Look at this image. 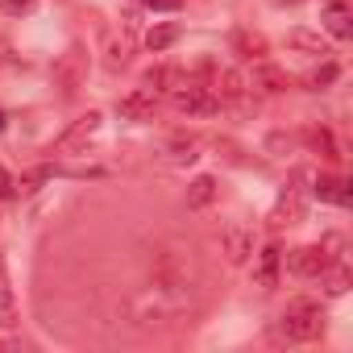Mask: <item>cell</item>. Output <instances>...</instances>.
Returning <instances> with one entry per match:
<instances>
[{"label": "cell", "mask_w": 353, "mask_h": 353, "mask_svg": "<svg viewBox=\"0 0 353 353\" xmlns=\"http://www.w3.org/2000/svg\"><path fill=\"white\" fill-rule=\"evenodd\" d=\"M170 162H196L200 158V141L196 137H170Z\"/></svg>", "instance_id": "obj_19"}, {"label": "cell", "mask_w": 353, "mask_h": 353, "mask_svg": "<svg viewBox=\"0 0 353 353\" xmlns=\"http://www.w3.org/2000/svg\"><path fill=\"white\" fill-rule=\"evenodd\" d=\"M221 250H225V258H229L233 266H241V262L254 254V237H250V229L237 225V221L225 225V229H221Z\"/></svg>", "instance_id": "obj_6"}, {"label": "cell", "mask_w": 353, "mask_h": 353, "mask_svg": "<svg viewBox=\"0 0 353 353\" xmlns=\"http://www.w3.org/2000/svg\"><path fill=\"white\" fill-rule=\"evenodd\" d=\"M336 75H341V71H336V63H324L320 71H307V75H303V88H312V92H320V88H328V83H332Z\"/></svg>", "instance_id": "obj_21"}, {"label": "cell", "mask_w": 353, "mask_h": 353, "mask_svg": "<svg viewBox=\"0 0 353 353\" xmlns=\"http://www.w3.org/2000/svg\"><path fill=\"white\" fill-rule=\"evenodd\" d=\"M233 50H237L241 59H262V54H266V38L254 34V30H237V34H233Z\"/></svg>", "instance_id": "obj_17"}, {"label": "cell", "mask_w": 353, "mask_h": 353, "mask_svg": "<svg viewBox=\"0 0 353 353\" xmlns=\"http://www.w3.org/2000/svg\"><path fill=\"white\" fill-rule=\"evenodd\" d=\"M174 79H179V71H174V67H150V71H145V88H150V92L170 88Z\"/></svg>", "instance_id": "obj_22"}, {"label": "cell", "mask_w": 353, "mask_h": 353, "mask_svg": "<svg viewBox=\"0 0 353 353\" xmlns=\"http://www.w3.org/2000/svg\"><path fill=\"white\" fill-rule=\"evenodd\" d=\"M287 46H291V50H303V54H316V59H328V54H332L328 42H324L320 34H312V30H291V34H287Z\"/></svg>", "instance_id": "obj_13"}, {"label": "cell", "mask_w": 353, "mask_h": 353, "mask_svg": "<svg viewBox=\"0 0 353 353\" xmlns=\"http://www.w3.org/2000/svg\"><path fill=\"white\" fill-rule=\"evenodd\" d=\"M208 88L216 92V100H221V104H233V108H250V79H245L241 71H216Z\"/></svg>", "instance_id": "obj_5"}, {"label": "cell", "mask_w": 353, "mask_h": 353, "mask_svg": "<svg viewBox=\"0 0 353 353\" xmlns=\"http://www.w3.org/2000/svg\"><path fill=\"white\" fill-rule=\"evenodd\" d=\"M0 312H5V324H17L13 320V287H9V274H5V258H0Z\"/></svg>", "instance_id": "obj_23"}, {"label": "cell", "mask_w": 353, "mask_h": 353, "mask_svg": "<svg viewBox=\"0 0 353 353\" xmlns=\"http://www.w3.org/2000/svg\"><path fill=\"white\" fill-rule=\"evenodd\" d=\"M170 104L174 112H188V117H216L221 112V100L208 83H196V79H183L170 88Z\"/></svg>", "instance_id": "obj_2"}, {"label": "cell", "mask_w": 353, "mask_h": 353, "mask_svg": "<svg viewBox=\"0 0 353 353\" xmlns=\"http://www.w3.org/2000/svg\"><path fill=\"white\" fill-rule=\"evenodd\" d=\"M0 129H5V112H0Z\"/></svg>", "instance_id": "obj_29"}, {"label": "cell", "mask_w": 353, "mask_h": 353, "mask_svg": "<svg viewBox=\"0 0 353 353\" xmlns=\"http://www.w3.org/2000/svg\"><path fill=\"white\" fill-rule=\"evenodd\" d=\"M83 79H88V50L75 42V46H67V54H59V63H54V88H59L63 96H75V92L83 88Z\"/></svg>", "instance_id": "obj_3"}, {"label": "cell", "mask_w": 353, "mask_h": 353, "mask_svg": "<svg viewBox=\"0 0 353 353\" xmlns=\"http://www.w3.org/2000/svg\"><path fill=\"white\" fill-rule=\"evenodd\" d=\"M324 30L336 38V42H349V34H353V17H349V5L345 0H328V9H324Z\"/></svg>", "instance_id": "obj_11"}, {"label": "cell", "mask_w": 353, "mask_h": 353, "mask_svg": "<svg viewBox=\"0 0 353 353\" xmlns=\"http://www.w3.org/2000/svg\"><path fill=\"white\" fill-rule=\"evenodd\" d=\"M96 129H100V112H88V117H79V121H75V125H71V129L59 137V150H79V145H83V141L96 133Z\"/></svg>", "instance_id": "obj_12"}, {"label": "cell", "mask_w": 353, "mask_h": 353, "mask_svg": "<svg viewBox=\"0 0 353 353\" xmlns=\"http://www.w3.org/2000/svg\"><path fill=\"white\" fill-rule=\"evenodd\" d=\"M250 88H258V92H266V96H283V92L291 88V79H287V71H279L274 63L258 59V67H254V79H250Z\"/></svg>", "instance_id": "obj_9"}, {"label": "cell", "mask_w": 353, "mask_h": 353, "mask_svg": "<svg viewBox=\"0 0 353 353\" xmlns=\"http://www.w3.org/2000/svg\"><path fill=\"white\" fill-rule=\"evenodd\" d=\"M0 9H5L9 17H26V13L38 9V0H0Z\"/></svg>", "instance_id": "obj_24"}, {"label": "cell", "mask_w": 353, "mask_h": 353, "mask_svg": "<svg viewBox=\"0 0 353 353\" xmlns=\"http://www.w3.org/2000/svg\"><path fill=\"white\" fill-rule=\"evenodd\" d=\"M303 170H295V179H291V188H283V196H279V204H274V212H270V225L274 229H283V225H299L303 221V212H307V204H303Z\"/></svg>", "instance_id": "obj_4"}, {"label": "cell", "mask_w": 353, "mask_h": 353, "mask_svg": "<svg viewBox=\"0 0 353 353\" xmlns=\"http://www.w3.org/2000/svg\"><path fill=\"white\" fill-rule=\"evenodd\" d=\"M316 196L345 208V204H349V183L341 179V174H320V179H316Z\"/></svg>", "instance_id": "obj_15"}, {"label": "cell", "mask_w": 353, "mask_h": 353, "mask_svg": "<svg viewBox=\"0 0 353 353\" xmlns=\"http://www.w3.org/2000/svg\"><path fill=\"white\" fill-rule=\"evenodd\" d=\"M270 5H279V9H295V5H303V0H270Z\"/></svg>", "instance_id": "obj_28"}, {"label": "cell", "mask_w": 353, "mask_h": 353, "mask_svg": "<svg viewBox=\"0 0 353 353\" xmlns=\"http://www.w3.org/2000/svg\"><path fill=\"white\" fill-rule=\"evenodd\" d=\"M212 196H216V179L212 174H200V179L188 188V208H208Z\"/></svg>", "instance_id": "obj_18"}, {"label": "cell", "mask_w": 353, "mask_h": 353, "mask_svg": "<svg viewBox=\"0 0 353 353\" xmlns=\"http://www.w3.org/2000/svg\"><path fill=\"white\" fill-rule=\"evenodd\" d=\"M9 196H13V174L0 166V200H9Z\"/></svg>", "instance_id": "obj_27"}, {"label": "cell", "mask_w": 353, "mask_h": 353, "mask_svg": "<svg viewBox=\"0 0 353 353\" xmlns=\"http://www.w3.org/2000/svg\"><path fill=\"white\" fill-rule=\"evenodd\" d=\"M287 266H291V274H299V279H320V270L328 266V254H324L320 245H299V250L287 254Z\"/></svg>", "instance_id": "obj_7"}, {"label": "cell", "mask_w": 353, "mask_h": 353, "mask_svg": "<svg viewBox=\"0 0 353 353\" xmlns=\"http://www.w3.org/2000/svg\"><path fill=\"white\" fill-rule=\"evenodd\" d=\"M141 5H145V9H154V13H174V9L183 5V0H141Z\"/></svg>", "instance_id": "obj_26"}, {"label": "cell", "mask_w": 353, "mask_h": 353, "mask_svg": "<svg viewBox=\"0 0 353 353\" xmlns=\"http://www.w3.org/2000/svg\"><path fill=\"white\" fill-rule=\"evenodd\" d=\"M154 108H158V92H150V88H137V92H129V96L117 100V112L125 121H150Z\"/></svg>", "instance_id": "obj_8"}, {"label": "cell", "mask_w": 353, "mask_h": 353, "mask_svg": "<svg viewBox=\"0 0 353 353\" xmlns=\"http://www.w3.org/2000/svg\"><path fill=\"white\" fill-rule=\"evenodd\" d=\"M279 332L287 341H299V345L303 341H316L324 332V307L316 299H291L283 307V316H279Z\"/></svg>", "instance_id": "obj_1"}, {"label": "cell", "mask_w": 353, "mask_h": 353, "mask_svg": "<svg viewBox=\"0 0 353 353\" xmlns=\"http://www.w3.org/2000/svg\"><path fill=\"white\" fill-rule=\"evenodd\" d=\"M179 34H183V30L174 26V21H162V26H154V30L145 34V46H150L154 54H162V50H170L174 42H179Z\"/></svg>", "instance_id": "obj_16"}, {"label": "cell", "mask_w": 353, "mask_h": 353, "mask_svg": "<svg viewBox=\"0 0 353 353\" xmlns=\"http://www.w3.org/2000/svg\"><path fill=\"white\" fill-rule=\"evenodd\" d=\"M279 262H283V250H279V245H266V250L258 254L254 283H258L262 291H274V287H279Z\"/></svg>", "instance_id": "obj_10"}, {"label": "cell", "mask_w": 353, "mask_h": 353, "mask_svg": "<svg viewBox=\"0 0 353 353\" xmlns=\"http://www.w3.org/2000/svg\"><path fill=\"white\" fill-rule=\"evenodd\" d=\"M303 141H307L316 154H324L328 162H336V158H341V150H336V141H332V133H328L324 125H307V129H303Z\"/></svg>", "instance_id": "obj_14"}, {"label": "cell", "mask_w": 353, "mask_h": 353, "mask_svg": "<svg viewBox=\"0 0 353 353\" xmlns=\"http://www.w3.org/2000/svg\"><path fill=\"white\" fill-rule=\"evenodd\" d=\"M320 274H324V291H328V295H345V291H349V270H345V266H332V262H328Z\"/></svg>", "instance_id": "obj_20"}, {"label": "cell", "mask_w": 353, "mask_h": 353, "mask_svg": "<svg viewBox=\"0 0 353 353\" xmlns=\"http://www.w3.org/2000/svg\"><path fill=\"white\" fill-rule=\"evenodd\" d=\"M125 63H129V46H125V42H121V46L112 42V50H108V71H121Z\"/></svg>", "instance_id": "obj_25"}]
</instances>
